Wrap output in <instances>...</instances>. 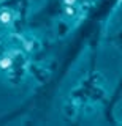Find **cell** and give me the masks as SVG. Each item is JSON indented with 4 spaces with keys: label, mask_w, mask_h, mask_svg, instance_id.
I'll return each instance as SVG.
<instances>
[{
    "label": "cell",
    "mask_w": 122,
    "mask_h": 126,
    "mask_svg": "<svg viewBox=\"0 0 122 126\" xmlns=\"http://www.w3.org/2000/svg\"><path fill=\"white\" fill-rule=\"evenodd\" d=\"M11 66V60L8 57H5V58H2V60H0V68L2 69H5V68H10Z\"/></svg>",
    "instance_id": "obj_1"
},
{
    "label": "cell",
    "mask_w": 122,
    "mask_h": 126,
    "mask_svg": "<svg viewBox=\"0 0 122 126\" xmlns=\"http://www.w3.org/2000/svg\"><path fill=\"white\" fill-rule=\"evenodd\" d=\"M0 21H2V22H10L11 21V14L8 13V11H3V13L2 14H0Z\"/></svg>",
    "instance_id": "obj_2"
},
{
    "label": "cell",
    "mask_w": 122,
    "mask_h": 126,
    "mask_svg": "<svg viewBox=\"0 0 122 126\" xmlns=\"http://www.w3.org/2000/svg\"><path fill=\"white\" fill-rule=\"evenodd\" d=\"M67 14H73V8H72V6L67 8Z\"/></svg>",
    "instance_id": "obj_3"
},
{
    "label": "cell",
    "mask_w": 122,
    "mask_h": 126,
    "mask_svg": "<svg viewBox=\"0 0 122 126\" xmlns=\"http://www.w3.org/2000/svg\"><path fill=\"white\" fill-rule=\"evenodd\" d=\"M65 3H68V5H72V3H74V0H65Z\"/></svg>",
    "instance_id": "obj_4"
}]
</instances>
